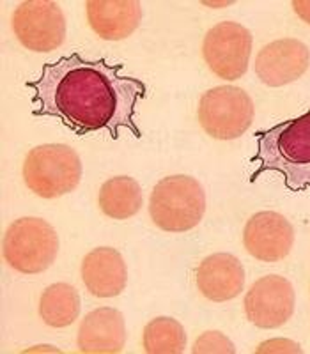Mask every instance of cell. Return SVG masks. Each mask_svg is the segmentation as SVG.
I'll list each match as a JSON object with an SVG mask.
<instances>
[{
  "label": "cell",
  "mask_w": 310,
  "mask_h": 354,
  "mask_svg": "<svg viewBox=\"0 0 310 354\" xmlns=\"http://www.w3.org/2000/svg\"><path fill=\"white\" fill-rule=\"evenodd\" d=\"M82 280L96 298H116L126 289L128 270L116 248L100 246L91 250L82 261Z\"/></svg>",
  "instance_id": "5bb4252c"
},
{
  "label": "cell",
  "mask_w": 310,
  "mask_h": 354,
  "mask_svg": "<svg viewBox=\"0 0 310 354\" xmlns=\"http://www.w3.org/2000/svg\"><path fill=\"white\" fill-rule=\"evenodd\" d=\"M296 296L293 283L280 274L259 278L245 296V314L254 326L275 330L294 314Z\"/></svg>",
  "instance_id": "9c48e42d"
},
{
  "label": "cell",
  "mask_w": 310,
  "mask_h": 354,
  "mask_svg": "<svg viewBox=\"0 0 310 354\" xmlns=\"http://www.w3.org/2000/svg\"><path fill=\"white\" fill-rule=\"evenodd\" d=\"M122 68L105 59L85 61L80 53L43 64L37 80L25 82L34 91L33 113L55 117L78 137L109 129L116 140L119 128H126L142 138L133 117L147 91L138 78L122 77Z\"/></svg>",
  "instance_id": "6da1fadb"
},
{
  "label": "cell",
  "mask_w": 310,
  "mask_h": 354,
  "mask_svg": "<svg viewBox=\"0 0 310 354\" xmlns=\"http://www.w3.org/2000/svg\"><path fill=\"white\" fill-rule=\"evenodd\" d=\"M12 30L27 50L48 53L66 39V18L52 0H27L12 15Z\"/></svg>",
  "instance_id": "52a82bcc"
},
{
  "label": "cell",
  "mask_w": 310,
  "mask_h": 354,
  "mask_svg": "<svg viewBox=\"0 0 310 354\" xmlns=\"http://www.w3.org/2000/svg\"><path fill=\"white\" fill-rule=\"evenodd\" d=\"M4 259L24 274L43 273L55 262L59 236L46 220L27 216L12 221L2 241Z\"/></svg>",
  "instance_id": "5b68a950"
},
{
  "label": "cell",
  "mask_w": 310,
  "mask_h": 354,
  "mask_svg": "<svg viewBox=\"0 0 310 354\" xmlns=\"http://www.w3.org/2000/svg\"><path fill=\"white\" fill-rule=\"evenodd\" d=\"M194 354H234L236 347L229 338L220 331H206L195 340V346L192 349Z\"/></svg>",
  "instance_id": "d6986e66"
},
{
  "label": "cell",
  "mask_w": 310,
  "mask_h": 354,
  "mask_svg": "<svg viewBox=\"0 0 310 354\" xmlns=\"http://www.w3.org/2000/svg\"><path fill=\"white\" fill-rule=\"evenodd\" d=\"M310 50L302 41L286 37L266 44L255 57V73L268 87L296 82L309 69Z\"/></svg>",
  "instance_id": "8fae6325"
},
{
  "label": "cell",
  "mask_w": 310,
  "mask_h": 354,
  "mask_svg": "<svg viewBox=\"0 0 310 354\" xmlns=\"http://www.w3.org/2000/svg\"><path fill=\"white\" fill-rule=\"evenodd\" d=\"M206 194L201 183L190 176H169L156 183L149 198L151 220L165 232H186L201 223Z\"/></svg>",
  "instance_id": "3957f363"
},
{
  "label": "cell",
  "mask_w": 310,
  "mask_h": 354,
  "mask_svg": "<svg viewBox=\"0 0 310 354\" xmlns=\"http://www.w3.org/2000/svg\"><path fill=\"white\" fill-rule=\"evenodd\" d=\"M142 347L149 354H181L186 347L185 328L172 317L149 321L142 335Z\"/></svg>",
  "instance_id": "ac0fdd59"
},
{
  "label": "cell",
  "mask_w": 310,
  "mask_h": 354,
  "mask_svg": "<svg viewBox=\"0 0 310 354\" xmlns=\"http://www.w3.org/2000/svg\"><path fill=\"white\" fill-rule=\"evenodd\" d=\"M89 25L105 41H121L131 36L142 20V6L135 0H89Z\"/></svg>",
  "instance_id": "9a60e30c"
},
{
  "label": "cell",
  "mask_w": 310,
  "mask_h": 354,
  "mask_svg": "<svg viewBox=\"0 0 310 354\" xmlns=\"http://www.w3.org/2000/svg\"><path fill=\"white\" fill-rule=\"evenodd\" d=\"M257 153L252 163H259L250 181L275 170L282 176L291 192H310V109L296 119H289L270 129L255 133Z\"/></svg>",
  "instance_id": "7a4b0ae2"
},
{
  "label": "cell",
  "mask_w": 310,
  "mask_h": 354,
  "mask_svg": "<svg viewBox=\"0 0 310 354\" xmlns=\"http://www.w3.org/2000/svg\"><path fill=\"white\" fill-rule=\"evenodd\" d=\"M21 172L33 194L57 198L77 188L82 179V161L69 145L44 144L27 154Z\"/></svg>",
  "instance_id": "277c9868"
},
{
  "label": "cell",
  "mask_w": 310,
  "mask_h": 354,
  "mask_svg": "<svg viewBox=\"0 0 310 354\" xmlns=\"http://www.w3.org/2000/svg\"><path fill=\"white\" fill-rule=\"evenodd\" d=\"M195 282L206 299L215 303L230 301L238 298L245 287V270L238 257L213 254L199 264Z\"/></svg>",
  "instance_id": "4fadbf2b"
},
{
  "label": "cell",
  "mask_w": 310,
  "mask_h": 354,
  "mask_svg": "<svg viewBox=\"0 0 310 354\" xmlns=\"http://www.w3.org/2000/svg\"><path fill=\"white\" fill-rule=\"evenodd\" d=\"M255 353H302V347L293 340H287V338H273V340L262 342L255 349Z\"/></svg>",
  "instance_id": "ffe728a7"
},
{
  "label": "cell",
  "mask_w": 310,
  "mask_h": 354,
  "mask_svg": "<svg viewBox=\"0 0 310 354\" xmlns=\"http://www.w3.org/2000/svg\"><path fill=\"white\" fill-rule=\"evenodd\" d=\"M101 213L112 220H128L142 207V189L133 177L117 176L105 181L98 195Z\"/></svg>",
  "instance_id": "2e32d148"
},
{
  "label": "cell",
  "mask_w": 310,
  "mask_h": 354,
  "mask_svg": "<svg viewBox=\"0 0 310 354\" xmlns=\"http://www.w3.org/2000/svg\"><path fill=\"white\" fill-rule=\"evenodd\" d=\"M293 9L305 24L310 25V0H294Z\"/></svg>",
  "instance_id": "44dd1931"
},
{
  "label": "cell",
  "mask_w": 310,
  "mask_h": 354,
  "mask_svg": "<svg viewBox=\"0 0 310 354\" xmlns=\"http://www.w3.org/2000/svg\"><path fill=\"white\" fill-rule=\"evenodd\" d=\"M243 245L250 255L262 262H278L287 257L294 245V229L286 216L275 211H261L246 221Z\"/></svg>",
  "instance_id": "30bf717a"
},
{
  "label": "cell",
  "mask_w": 310,
  "mask_h": 354,
  "mask_svg": "<svg viewBox=\"0 0 310 354\" xmlns=\"http://www.w3.org/2000/svg\"><path fill=\"white\" fill-rule=\"evenodd\" d=\"M39 315L50 328H68L80 315V296L64 282L46 287L39 299Z\"/></svg>",
  "instance_id": "e0dca14e"
},
{
  "label": "cell",
  "mask_w": 310,
  "mask_h": 354,
  "mask_svg": "<svg viewBox=\"0 0 310 354\" xmlns=\"http://www.w3.org/2000/svg\"><path fill=\"white\" fill-rule=\"evenodd\" d=\"M252 34L238 21H220L206 34L202 55L208 68L224 80H238L248 69Z\"/></svg>",
  "instance_id": "ba28073f"
},
{
  "label": "cell",
  "mask_w": 310,
  "mask_h": 354,
  "mask_svg": "<svg viewBox=\"0 0 310 354\" xmlns=\"http://www.w3.org/2000/svg\"><path fill=\"white\" fill-rule=\"evenodd\" d=\"M254 101L234 85H220L202 94L199 103V122L211 138H239L254 121Z\"/></svg>",
  "instance_id": "8992f818"
},
{
  "label": "cell",
  "mask_w": 310,
  "mask_h": 354,
  "mask_svg": "<svg viewBox=\"0 0 310 354\" xmlns=\"http://www.w3.org/2000/svg\"><path fill=\"white\" fill-rule=\"evenodd\" d=\"M77 344L84 354L122 353L126 346L125 315L110 306L89 312L78 328Z\"/></svg>",
  "instance_id": "7c38bea8"
}]
</instances>
